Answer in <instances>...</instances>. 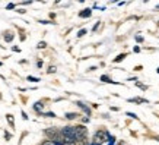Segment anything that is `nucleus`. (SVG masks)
<instances>
[{
    "label": "nucleus",
    "instance_id": "1",
    "mask_svg": "<svg viewBox=\"0 0 159 145\" xmlns=\"http://www.w3.org/2000/svg\"><path fill=\"white\" fill-rule=\"evenodd\" d=\"M75 128V138H76V142H83L86 139V135H88V129L85 126H73Z\"/></svg>",
    "mask_w": 159,
    "mask_h": 145
},
{
    "label": "nucleus",
    "instance_id": "2",
    "mask_svg": "<svg viewBox=\"0 0 159 145\" xmlns=\"http://www.w3.org/2000/svg\"><path fill=\"white\" fill-rule=\"evenodd\" d=\"M105 136H107V134H105V132H102V130H101V132H96V134H95V141H93V144L95 145H99V144H102V142H104V138Z\"/></svg>",
    "mask_w": 159,
    "mask_h": 145
},
{
    "label": "nucleus",
    "instance_id": "3",
    "mask_svg": "<svg viewBox=\"0 0 159 145\" xmlns=\"http://www.w3.org/2000/svg\"><path fill=\"white\" fill-rule=\"evenodd\" d=\"M91 15H92V11H91V9H85L83 12H80V13H79V16H80V18H89Z\"/></svg>",
    "mask_w": 159,
    "mask_h": 145
},
{
    "label": "nucleus",
    "instance_id": "4",
    "mask_svg": "<svg viewBox=\"0 0 159 145\" xmlns=\"http://www.w3.org/2000/svg\"><path fill=\"white\" fill-rule=\"evenodd\" d=\"M76 104H77V106H79V107H80V109H83V110H85V112L88 113V114H91V110H89V109H88V107H86V106H85L83 103H80V101H77Z\"/></svg>",
    "mask_w": 159,
    "mask_h": 145
},
{
    "label": "nucleus",
    "instance_id": "5",
    "mask_svg": "<svg viewBox=\"0 0 159 145\" xmlns=\"http://www.w3.org/2000/svg\"><path fill=\"white\" fill-rule=\"evenodd\" d=\"M76 116H77L76 113H67V114H66V117L69 119V120H71V119H76Z\"/></svg>",
    "mask_w": 159,
    "mask_h": 145
},
{
    "label": "nucleus",
    "instance_id": "6",
    "mask_svg": "<svg viewBox=\"0 0 159 145\" xmlns=\"http://www.w3.org/2000/svg\"><path fill=\"white\" fill-rule=\"evenodd\" d=\"M5 40L6 41H12V40H13V34L7 32V35H5Z\"/></svg>",
    "mask_w": 159,
    "mask_h": 145
},
{
    "label": "nucleus",
    "instance_id": "7",
    "mask_svg": "<svg viewBox=\"0 0 159 145\" xmlns=\"http://www.w3.org/2000/svg\"><path fill=\"white\" fill-rule=\"evenodd\" d=\"M41 145H57V142H53V141H44V142H43V144Z\"/></svg>",
    "mask_w": 159,
    "mask_h": 145
},
{
    "label": "nucleus",
    "instance_id": "8",
    "mask_svg": "<svg viewBox=\"0 0 159 145\" xmlns=\"http://www.w3.org/2000/svg\"><path fill=\"white\" fill-rule=\"evenodd\" d=\"M37 47H38V49H45V47H47V44H45L44 41H41V43H38V45H37Z\"/></svg>",
    "mask_w": 159,
    "mask_h": 145
},
{
    "label": "nucleus",
    "instance_id": "9",
    "mask_svg": "<svg viewBox=\"0 0 159 145\" xmlns=\"http://www.w3.org/2000/svg\"><path fill=\"white\" fill-rule=\"evenodd\" d=\"M34 109H35V110H41V109H43V104H41V103H37V104H35V107H34Z\"/></svg>",
    "mask_w": 159,
    "mask_h": 145
},
{
    "label": "nucleus",
    "instance_id": "10",
    "mask_svg": "<svg viewBox=\"0 0 159 145\" xmlns=\"http://www.w3.org/2000/svg\"><path fill=\"white\" fill-rule=\"evenodd\" d=\"M28 81H31V82H38L39 79L38 78H34V76H28Z\"/></svg>",
    "mask_w": 159,
    "mask_h": 145
},
{
    "label": "nucleus",
    "instance_id": "11",
    "mask_svg": "<svg viewBox=\"0 0 159 145\" xmlns=\"http://www.w3.org/2000/svg\"><path fill=\"white\" fill-rule=\"evenodd\" d=\"M101 79H102L104 82H112V81H111V79L108 78V76H105V75H104V76H101Z\"/></svg>",
    "mask_w": 159,
    "mask_h": 145
},
{
    "label": "nucleus",
    "instance_id": "12",
    "mask_svg": "<svg viewBox=\"0 0 159 145\" xmlns=\"http://www.w3.org/2000/svg\"><path fill=\"white\" fill-rule=\"evenodd\" d=\"M124 57H126V54H120L118 57H115V62H121L123 59H124Z\"/></svg>",
    "mask_w": 159,
    "mask_h": 145
},
{
    "label": "nucleus",
    "instance_id": "13",
    "mask_svg": "<svg viewBox=\"0 0 159 145\" xmlns=\"http://www.w3.org/2000/svg\"><path fill=\"white\" fill-rule=\"evenodd\" d=\"M85 34H86V29H80V31H79V34H77V37H83Z\"/></svg>",
    "mask_w": 159,
    "mask_h": 145
},
{
    "label": "nucleus",
    "instance_id": "14",
    "mask_svg": "<svg viewBox=\"0 0 159 145\" xmlns=\"http://www.w3.org/2000/svg\"><path fill=\"white\" fill-rule=\"evenodd\" d=\"M127 114H128L130 117H133V119H139V117H137V114H134V113H127Z\"/></svg>",
    "mask_w": 159,
    "mask_h": 145
},
{
    "label": "nucleus",
    "instance_id": "15",
    "mask_svg": "<svg viewBox=\"0 0 159 145\" xmlns=\"http://www.w3.org/2000/svg\"><path fill=\"white\" fill-rule=\"evenodd\" d=\"M7 120H9V123H10V125H13V119H12L10 114H7Z\"/></svg>",
    "mask_w": 159,
    "mask_h": 145
},
{
    "label": "nucleus",
    "instance_id": "16",
    "mask_svg": "<svg viewBox=\"0 0 159 145\" xmlns=\"http://www.w3.org/2000/svg\"><path fill=\"white\" fill-rule=\"evenodd\" d=\"M54 72H55V67H54V66H51V67L48 69V73H54Z\"/></svg>",
    "mask_w": 159,
    "mask_h": 145
},
{
    "label": "nucleus",
    "instance_id": "17",
    "mask_svg": "<svg viewBox=\"0 0 159 145\" xmlns=\"http://www.w3.org/2000/svg\"><path fill=\"white\" fill-rule=\"evenodd\" d=\"M61 145H76V144H71V142H61Z\"/></svg>",
    "mask_w": 159,
    "mask_h": 145
},
{
    "label": "nucleus",
    "instance_id": "18",
    "mask_svg": "<svg viewBox=\"0 0 159 145\" xmlns=\"http://www.w3.org/2000/svg\"><path fill=\"white\" fill-rule=\"evenodd\" d=\"M156 139H158V141H159V136H156Z\"/></svg>",
    "mask_w": 159,
    "mask_h": 145
},
{
    "label": "nucleus",
    "instance_id": "19",
    "mask_svg": "<svg viewBox=\"0 0 159 145\" xmlns=\"http://www.w3.org/2000/svg\"><path fill=\"white\" fill-rule=\"evenodd\" d=\"M158 72H159V67H158Z\"/></svg>",
    "mask_w": 159,
    "mask_h": 145
}]
</instances>
